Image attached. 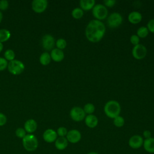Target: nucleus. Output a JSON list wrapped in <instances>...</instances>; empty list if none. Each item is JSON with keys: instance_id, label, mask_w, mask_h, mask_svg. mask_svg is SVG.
I'll return each mask as SVG.
<instances>
[{"instance_id": "34", "label": "nucleus", "mask_w": 154, "mask_h": 154, "mask_svg": "<svg viewBox=\"0 0 154 154\" xmlns=\"http://www.w3.org/2000/svg\"><path fill=\"white\" fill-rule=\"evenodd\" d=\"M146 27L147 28L149 32H151L152 33L154 34V19H150L147 22Z\"/></svg>"}, {"instance_id": "7", "label": "nucleus", "mask_w": 154, "mask_h": 154, "mask_svg": "<svg viewBox=\"0 0 154 154\" xmlns=\"http://www.w3.org/2000/svg\"><path fill=\"white\" fill-rule=\"evenodd\" d=\"M86 116L83 108L79 106H74L70 111V117L75 122H79L84 120Z\"/></svg>"}, {"instance_id": "21", "label": "nucleus", "mask_w": 154, "mask_h": 154, "mask_svg": "<svg viewBox=\"0 0 154 154\" xmlns=\"http://www.w3.org/2000/svg\"><path fill=\"white\" fill-rule=\"evenodd\" d=\"M39 60H40V63L42 65L46 66V65H48L51 63V57L50 54L48 52H45L41 54Z\"/></svg>"}, {"instance_id": "40", "label": "nucleus", "mask_w": 154, "mask_h": 154, "mask_svg": "<svg viewBox=\"0 0 154 154\" xmlns=\"http://www.w3.org/2000/svg\"><path fill=\"white\" fill-rule=\"evenodd\" d=\"M2 17H3V16H2V12L0 11V23L1 22V21H2Z\"/></svg>"}, {"instance_id": "6", "label": "nucleus", "mask_w": 154, "mask_h": 154, "mask_svg": "<svg viewBox=\"0 0 154 154\" xmlns=\"http://www.w3.org/2000/svg\"><path fill=\"white\" fill-rule=\"evenodd\" d=\"M106 22L109 28H117L123 22L122 16L119 13L113 12L107 17Z\"/></svg>"}, {"instance_id": "20", "label": "nucleus", "mask_w": 154, "mask_h": 154, "mask_svg": "<svg viewBox=\"0 0 154 154\" xmlns=\"http://www.w3.org/2000/svg\"><path fill=\"white\" fill-rule=\"evenodd\" d=\"M79 3L80 8L84 11L92 10L94 6L96 5V2L94 0H81Z\"/></svg>"}, {"instance_id": "18", "label": "nucleus", "mask_w": 154, "mask_h": 154, "mask_svg": "<svg viewBox=\"0 0 154 154\" xmlns=\"http://www.w3.org/2000/svg\"><path fill=\"white\" fill-rule=\"evenodd\" d=\"M143 147L144 150L149 153H154V138L144 139Z\"/></svg>"}, {"instance_id": "10", "label": "nucleus", "mask_w": 154, "mask_h": 154, "mask_svg": "<svg viewBox=\"0 0 154 154\" xmlns=\"http://www.w3.org/2000/svg\"><path fill=\"white\" fill-rule=\"evenodd\" d=\"M66 138L69 143L71 144H76L81 141L82 135L79 131L78 129H73L68 131Z\"/></svg>"}, {"instance_id": "37", "label": "nucleus", "mask_w": 154, "mask_h": 154, "mask_svg": "<svg viewBox=\"0 0 154 154\" xmlns=\"http://www.w3.org/2000/svg\"><path fill=\"white\" fill-rule=\"evenodd\" d=\"M152 137V132L149 130H144L143 132V138L144 139H148Z\"/></svg>"}, {"instance_id": "5", "label": "nucleus", "mask_w": 154, "mask_h": 154, "mask_svg": "<svg viewBox=\"0 0 154 154\" xmlns=\"http://www.w3.org/2000/svg\"><path fill=\"white\" fill-rule=\"evenodd\" d=\"M7 68L10 73L17 75L21 74L23 72L25 69V65L21 61L14 59L8 63Z\"/></svg>"}, {"instance_id": "31", "label": "nucleus", "mask_w": 154, "mask_h": 154, "mask_svg": "<svg viewBox=\"0 0 154 154\" xmlns=\"http://www.w3.org/2000/svg\"><path fill=\"white\" fill-rule=\"evenodd\" d=\"M140 38L137 34H133L130 37V42L132 45L135 46L140 44Z\"/></svg>"}, {"instance_id": "25", "label": "nucleus", "mask_w": 154, "mask_h": 154, "mask_svg": "<svg viewBox=\"0 0 154 154\" xmlns=\"http://www.w3.org/2000/svg\"><path fill=\"white\" fill-rule=\"evenodd\" d=\"M113 124L116 127L121 128L125 125V119L121 116H118L113 119Z\"/></svg>"}, {"instance_id": "12", "label": "nucleus", "mask_w": 154, "mask_h": 154, "mask_svg": "<svg viewBox=\"0 0 154 154\" xmlns=\"http://www.w3.org/2000/svg\"><path fill=\"white\" fill-rule=\"evenodd\" d=\"M48 4L46 0H34L31 4L32 9L37 13H41L46 10Z\"/></svg>"}, {"instance_id": "27", "label": "nucleus", "mask_w": 154, "mask_h": 154, "mask_svg": "<svg viewBox=\"0 0 154 154\" xmlns=\"http://www.w3.org/2000/svg\"><path fill=\"white\" fill-rule=\"evenodd\" d=\"M4 55V58L7 61L8 60L11 61L12 60H14L15 58V53L11 49H7V51H5Z\"/></svg>"}, {"instance_id": "28", "label": "nucleus", "mask_w": 154, "mask_h": 154, "mask_svg": "<svg viewBox=\"0 0 154 154\" xmlns=\"http://www.w3.org/2000/svg\"><path fill=\"white\" fill-rule=\"evenodd\" d=\"M55 45L57 46V48L60 49V50H63L66 48L67 46V42L65 40V39L60 38H58L56 42H55Z\"/></svg>"}, {"instance_id": "29", "label": "nucleus", "mask_w": 154, "mask_h": 154, "mask_svg": "<svg viewBox=\"0 0 154 154\" xmlns=\"http://www.w3.org/2000/svg\"><path fill=\"white\" fill-rule=\"evenodd\" d=\"M56 132H57V135L59 137H66L68 131L66 128L64 126H60L57 129Z\"/></svg>"}, {"instance_id": "23", "label": "nucleus", "mask_w": 154, "mask_h": 154, "mask_svg": "<svg viewBox=\"0 0 154 154\" xmlns=\"http://www.w3.org/2000/svg\"><path fill=\"white\" fill-rule=\"evenodd\" d=\"M149 32V31L147 28L146 26H142L138 28L136 34L138 35V37L140 38H143L146 37L148 35Z\"/></svg>"}, {"instance_id": "1", "label": "nucleus", "mask_w": 154, "mask_h": 154, "mask_svg": "<svg viewBox=\"0 0 154 154\" xmlns=\"http://www.w3.org/2000/svg\"><path fill=\"white\" fill-rule=\"evenodd\" d=\"M106 32L105 24L100 20L93 19L90 20L85 29L87 39L92 43L100 42Z\"/></svg>"}, {"instance_id": "36", "label": "nucleus", "mask_w": 154, "mask_h": 154, "mask_svg": "<svg viewBox=\"0 0 154 154\" xmlns=\"http://www.w3.org/2000/svg\"><path fill=\"white\" fill-rule=\"evenodd\" d=\"M7 117L3 113L0 112V126H2L7 123Z\"/></svg>"}, {"instance_id": "33", "label": "nucleus", "mask_w": 154, "mask_h": 154, "mask_svg": "<svg viewBox=\"0 0 154 154\" xmlns=\"http://www.w3.org/2000/svg\"><path fill=\"white\" fill-rule=\"evenodd\" d=\"M103 5L106 7L111 8L115 5L116 3V0H104L103 1Z\"/></svg>"}, {"instance_id": "39", "label": "nucleus", "mask_w": 154, "mask_h": 154, "mask_svg": "<svg viewBox=\"0 0 154 154\" xmlns=\"http://www.w3.org/2000/svg\"><path fill=\"white\" fill-rule=\"evenodd\" d=\"M86 154H99L97 152H94V151H91V152H88L87 153H86Z\"/></svg>"}, {"instance_id": "22", "label": "nucleus", "mask_w": 154, "mask_h": 154, "mask_svg": "<svg viewBox=\"0 0 154 154\" xmlns=\"http://www.w3.org/2000/svg\"><path fill=\"white\" fill-rule=\"evenodd\" d=\"M11 37V32L6 29H0V42L3 43L10 39Z\"/></svg>"}, {"instance_id": "2", "label": "nucleus", "mask_w": 154, "mask_h": 154, "mask_svg": "<svg viewBox=\"0 0 154 154\" xmlns=\"http://www.w3.org/2000/svg\"><path fill=\"white\" fill-rule=\"evenodd\" d=\"M103 111L108 117L113 119L116 117L120 116L121 106L117 101L115 100H110L105 104Z\"/></svg>"}, {"instance_id": "35", "label": "nucleus", "mask_w": 154, "mask_h": 154, "mask_svg": "<svg viewBox=\"0 0 154 154\" xmlns=\"http://www.w3.org/2000/svg\"><path fill=\"white\" fill-rule=\"evenodd\" d=\"M8 7V2L7 0H1L0 1V10H6Z\"/></svg>"}, {"instance_id": "13", "label": "nucleus", "mask_w": 154, "mask_h": 154, "mask_svg": "<svg viewBox=\"0 0 154 154\" xmlns=\"http://www.w3.org/2000/svg\"><path fill=\"white\" fill-rule=\"evenodd\" d=\"M57 138L58 135L57 132L52 129H47L43 134V140L48 143H54Z\"/></svg>"}, {"instance_id": "15", "label": "nucleus", "mask_w": 154, "mask_h": 154, "mask_svg": "<svg viewBox=\"0 0 154 154\" xmlns=\"http://www.w3.org/2000/svg\"><path fill=\"white\" fill-rule=\"evenodd\" d=\"M143 19V16L141 13L137 11H133L131 12L128 16V21L134 25L139 23Z\"/></svg>"}, {"instance_id": "38", "label": "nucleus", "mask_w": 154, "mask_h": 154, "mask_svg": "<svg viewBox=\"0 0 154 154\" xmlns=\"http://www.w3.org/2000/svg\"><path fill=\"white\" fill-rule=\"evenodd\" d=\"M3 48H4L3 44L0 42V53H1V52H2V51L3 50Z\"/></svg>"}, {"instance_id": "30", "label": "nucleus", "mask_w": 154, "mask_h": 154, "mask_svg": "<svg viewBox=\"0 0 154 154\" xmlns=\"http://www.w3.org/2000/svg\"><path fill=\"white\" fill-rule=\"evenodd\" d=\"M26 132L25 131L24 128H18L17 129H16L15 134L17 137L19 138H23L25 137V136L26 135Z\"/></svg>"}, {"instance_id": "19", "label": "nucleus", "mask_w": 154, "mask_h": 154, "mask_svg": "<svg viewBox=\"0 0 154 154\" xmlns=\"http://www.w3.org/2000/svg\"><path fill=\"white\" fill-rule=\"evenodd\" d=\"M69 144V142L66 137H58L54 142L55 148L58 150L66 149Z\"/></svg>"}, {"instance_id": "16", "label": "nucleus", "mask_w": 154, "mask_h": 154, "mask_svg": "<svg viewBox=\"0 0 154 154\" xmlns=\"http://www.w3.org/2000/svg\"><path fill=\"white\" fill-rule=\"evenodd\" d=\"M37 128V123L35 120L30 119L27 120L24 123V129L28 134L34 132Z\"/></svg>"}, {"instance_id": "4", "label": "nucleus", "mask_w": 154, "mask_h": 154, "mask_svg": "<svg viewBox=\"0 0 154 154\" xmlns=\"http://www.w3.org/2000/svg\"><path fill=\"white\" fill-rule=\"evenodd\" d=\"M91 10L92 14L96 20L102 21L108 17V11L107 8L102 4H96Z\"/></svg>"}, {"instance_id": "24", "label": "nucleus", "mask_w": 154, "mask_h": 154, "mask_svg": "<svg viewBox=\"0 0 154 154\" xmlns=\"http://www.w3.org/2000/svg\"><path fill=\"white\" fill-rule=\"evenodd\" d=\"M84 15V11L80 7H76L72 11V16L75 19H80Z\"/></svg>"}, {"instance_id": "9", "label": "nucleus", "mask_w": 154, "mask_h": 154, "mask_svg": "<svg viewBox=\"0 0 154 154\" xmlns=\"http://www.w3.org/2000/svg\"><path fill=\"white\" fill-rule=\"evenodd\" d=\"M144 138L140 135H134L128 140V145L132 149H138L143 147Z\"/></svg>"}, {"instance_id": "26", "label": "nucleus", "mask_w": 154, "mask_h": 154, "mask_svg": "<svg viewBox=\"0 0 154 154\" xmlns=\"http://www.w3.org/2000/svg\"><path fill=\"white\" fill-rule=\"evenodd\" d=\"M83 109L85 114H93V113L95 111V106L94 104L91 103H87L85 105H84L83 107Z\"/></svg>"}, {"instance_id": "32", "label": "nucleus", "mask_w": 154, "mask_h": 154, "mask_svg": "<svg viewBox=\"0 0 154 154\" xmlns=\"http://www.w3.org/2000/svg\"><path fill=\"white\" fill-rule=\"evenodd\" d=\"M8 64L7 61L4 58L0 57V71L4 70L7 68Z\"/></svg>"}, {"instance_id": "17", "label": "nucleus", "mask_w": 154, "mask_h": 154, "mask_svg": "<svg viewBox=\"0 0 154 154\" xmlns=\"http://www.w3.org/2000/svg\"><path fill=\"white\" fill-rule=\"evenodd\" d=\"M51 60L55 62H60L63 60L64 58V54L62 50L58 48L53 49L51 52Z\"/></svg>"}, {"instance_id": "11", "label": "nucleus", "mask_w": 154, "mask_h": 154, "mask_svg": "<svg viewBox=\"0 0 154 154\" xmlns=\"http://www.w3.org/2000/svg\"><path fill=\"white\" fill-rule=\"evenodd\" d=\"M42 45L44 49L46 51H52L54 49L55 45L54 37L50 34H45L42 37Z\"/></svg>"}, {"instance_id": "3", "label": "nucleus", "mask_w": 154, "mask_h": 154, "mask_svg": "<svg viewBox=\"0 0 154 154\" xmlns=\"http://www.w3.org/2000/svg\"><path fill=\"white\" fill-rule=\"evenodd\" d=\"M22 145L26 151L34 152L38 147V141L34 135L28 134L22 138Z\"/></svg>"}, {"instance_id": "14", "label": "nucleus", "mask_w": 154, "mask_h": 154, "mask_svg": "<svg viewBox=\"0 0 154 154\" xmlns=\"http://www.w3.org/2000/svg\"><path fill=\"white\" fill-rule=\"evenodd\" d=\"M84 122L85 125L89 128H96L99 123L98 118L93 114L87 115L84 119Z\"/></svg>"}, {"instance_id": "8", "label": "nucleus", "mask_w": 154, "mask_h": 154, "mask_svg": "<svg viewBox=\"0 0 154 154\" xmlns=\"http://www.w3.org/2000/svg\"><path fill=\"white\" fill-rule=\"evenodd\" d=\"M147 50L145 46L141 44H138L134 46L132 50V55L136 60H142L147 55Z\"/></svg>"}]
</instances>
